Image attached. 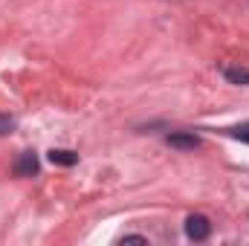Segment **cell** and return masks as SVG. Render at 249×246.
Here are the masks:
<instances>
[{
	"mask_svg": "<svg viewBox=\"0 0 249 246\" xmlns=\"http://www.w3.org/2000/svg\"><path fill=\"white\" fill-rule=\"evenodd\" d=\"M186 235L191 241H206L209 235H212V223H209V217H203V214H191L186 220Z\"/></svg>",
	"mask_w": 249,
	"mask_h": 246,
	"instance_id": "obj_1",
	"label": "cell"
},
{
	"mask_svg": "<svg viewBox=\"0 0 249 246\" xmlns=\"http://www.w3.org/2000/svg\"><path fill=\"white\" fill-rule=\"evenodd\" d=\"M38 168H41V165H38V157H35L32 151H23V154L15 159V174H18V177H35Z\"/></svg>",
	"mask_w": 249,
	"mask_h": 246,
	"instance_id": "obj_2",
	"label": "cell"
},
{
	"mask_svg": "<svg viewBox=\"0 0 249 246\" xmlns=\"http://www.w3.org/2000/svg\"><path fill=\"white\" fill-rule=\"evenodd\" d=\"M168 145L177 151H194V148H200V136L186 133V130H174V133H168Z\"/></svg>",
	"mask_w": 249,
	"mask_h": 246,
	"instance_id": "obj_3",
	"label": "cell"
},
{
	"mask_svg": "<svg viewBox=\"0 0 249 246\" xmlns=\"http://www.w3.org/2000/svg\"><path fill=\"white\" fill-rule=\"evenodd\" d=\"M50 162H53V165L70 168V165L78 162V154H75V151H67V148H53V151H50Z\"/></svg>",
	"mask_w": 249,
	"mask_h": 246,
	"instance_id": "obj_4",
	"label": "cell"
},
{
	"mask_svg": "<svg viewBox=\"0 0 249 246\" xmlns=\"http://www.w3.org/2000/svg\"><path fill=\"white\" fill-rule=\"evenodd\" d=\"M226 81L229 84H241V87H249V70L247 67H226L223 70Z\"/></svg>",
	"mask_w": 249,
	"mask_h": 246,
	"instance_id": "obj_5",
	"label": "cell"
},
{
	"mask_svg": "<svg viewBox=\"0 0 249 246\" xmlns=\"http://www.w3.org/2000/svg\"><path fill=\"white\" fill-rule=\"evenodd\" d=\"M229 136H235V139H241V142H247V145H249V122L229 127Z\"/></svg>",
	"mask_w": 249,
	"mask_h": 246,
	"instance_id": "obj_6",
	"label": "cell"
},
{
	"mask_svg": "<svg viewBox=\"0 0 249 246\" xmlns=\"http://www.w3.org/2000/svg\"><path fill=\"white\" fill-rule=\"evenodd\" d=\"M12 130H15V119L6 116V113H0V136H9Z\"/></svg>",
	"mask_w": 249,
	"mask_h": 246,
	"instance_id": "obj_7",
	"label": "cell"
},
{
	"mask_svg": "<svg viewBox=\"0 0 249 246\" xmlns=\"http://www.w3.org/2000/svg\"><path fill=\"white\" fill-rule=\"evenodd\" d=\"M124 241H127V244H148L145 235H124Z\"/></svg>",
	"mask_w": 249,
	"mask_h": 246,
	"instance_id": "obj_8",
	"label": "cell"
}]
</instances>
